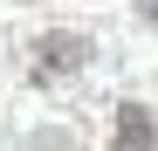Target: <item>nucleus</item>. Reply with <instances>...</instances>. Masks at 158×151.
<instances>
[{
    "label": "nucleus",
    "instance_id": "f257e3e1",
    "mask_svg": "<svg viewBox=\"0 0 158 151\" xmlns=\"http://www.w3.org/2000/svg\"><path fill=\"white\" fill-rule=\"evenodd\" d=\"M89 62V35H41L35 41V76L55 83V76H76Z\"/></svg>",
    "mask_w": 158,
    "mask_h": 151
},
{
    "label": "nucleus",
    "instance_id": "f03ea898",
    "mask_svg": "<svg viewBox=\"0 0 158 151\" xmlns=\"http://www.w3.org/2000/svg\"><path fill=\"white\" fill-rule=\"evenodd\" d=\"M117 151H158V131H151V110L144 103H124L117 110V137H110Z\"/></svg>",
    "mask_w": 158,
    "mask_h": 151
},
{
    "label": "nucleus",
    "instance_id": "7ed1b4c3",
    "mask_svg": "<svg viewBox=\"0 0 158 151\" xmlns=\"http://www.w3.org/2000/svg\"><path fill=\"white\" fill-rule=\"evenodd\" d=\"M138 14H144V21H158V0H138Z\"/></svg>",
    "mask_w": 158,
    "mask_h": 151
}]
</instances>
